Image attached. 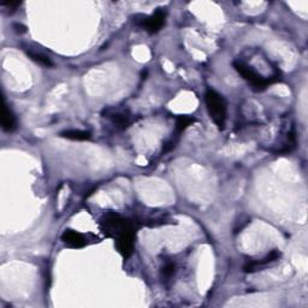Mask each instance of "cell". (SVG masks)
<instances>
[{"instance_id":"1","label":"cell","mask_w":308,"mask_h":308,"mask_svg":"<svg viewBox=\"0 0 308 308\" xmlns=\"http://www.w3.org/2000/svg\"><path fill=\"white\" fill-rule=\"evenodd\" d=\"M205 103L208 115L214 124L219 129H224L226 120V102L216 90L208 89L205 95Z\"/></svg>"},{"instance_id":"13","label":"cell","mask_w":308,"mask_h":308,"mask_svg":"<svg viewBox=\"0 0 308 308\" xmlns=\"http://www.w3.org/2000/svg\"><path fill=\"white\" fill-rule=\"evenodd\" d=\"M173 272H175V265L169 262V264H166L165 266H164L163 274L165 277H171L173 274Z\"/></svg>"},{"instance_id":"9","label":"cell","mask_w":308,"mask_h":308,"mask_svg":"<svg viewBox=\"0 0 308 308\" xmlns=\"http://www.w3.org/2000/svg\"><path fill=\"white\" fill-rule=\"evenodd\" d=\"M60 136L74 141H86L90 138V133L83 130H65L60 133Z\"/></svg>"},{"instance_id":"12","label":"cell","mask_w":308,"mask_h":308,"mask_svg":"<svg viewBox=\"0 0 308 308\" xmlns=\"http://www.w3.org/2000/svg\"><path fill=\"white\" fill-rule=\"evenodd\" d=\"M110 117L111 120H112V122L115 123L116 125H118V127H125V125L128 124L127 116L120 115V113H113V115H111Z\"/></svg>"},{"instance_id":"3","label":"cell","mask_w":308,"mask_h":308,"mask_svg":"<svg viewBox=\"0 0 308 308\" xmlns=\"http://www.w3.org/2000/svg\"><path fill=\"white\" fill-rule=\"evenodd\" d=\"M234 67L236 69V71L241 75L244 80L248 81L252 86H253L254 89L257 90H262L267 87L269 85H271L274 82L272 78H265L262 77L259 72H257L256 70L252 67L247 65L243 62H235Z\"/></svg>"},{"instance_id":"4","label":"cell","mask_w":308,"mask_h":308,"mask_svg":"<svg viewBox=\"0 0 308 308\" xmlns=\"http://www.w3.org/2000/svg\"><path fill=\"white\" fill-rule=\"evenodd\" d=\"M140 19L137 17H135V23L137 26H140L143 29L147 30L150 34H155L159 30L161 29L165 23V12L161 11V10H158L155 11L152 16H138Z\"/></svg>"},{"instance_id":"7","label":"cell","mask_w":308,"mask_h":308,"mask_svg":"<svg viewBox=\"0 0 308 308\" xmlns=\"http://www.w3.org/2000/svg\"><path fill=\"white\" fill-rule=\"evenodd\" d=\"M1 125L2 129L5 131H14L16 129V118H15L12 111L7 107V105L2 100V106H1Z\"/></svg>"},{"instance_id":"2","label":"cell","mask_w":308,"mask_h":308,"mask_svg":"<svg viewBox=\"0 0 308 308\" xmlns=\"http://www.w3.org/2000/svg\"><path fill=\"white\" fill-rule=\"evenodd\" d=\"M100 224H102V229L105 234L116 237V239L124 234V232L134 230L133 226L128 221H125L122 217L115 213H108L103 216V218L100 221Z\"/></svg>"},{"instance_id":"11","label":"cell","mask_w":308,"mask_h":308,"mask_svg":"<svg viewBox=\"0 0 308 308\" xmlns=\"http://www.w3.org/2000/svg\"><path fill=\"white\" fill-rule=\"evenodd\" d=\"M28 54H29V57L32 58L33 60H35L36 63H39L40 65H44V67L49 68V67H52L53 63L51 62V59H50L47 55L42 54V53H37V52H28Z\"/></svg>"},{"instance_id":"6","label":"cell","mask_w":308,"mask_h":308,"mask_svg":"<svg viewBox=\"0 0 308 308\" xmlns=\"http://www.w3.org/2000/svg\"><path fill=\"white\" fill-rule=\"evenodd\" d=\"M62 241L71 248H82L86 244V240L82 234L74 230H67L62 235Z\"/></svg>"},{"instance_id":"8","label":"cell","mask_w":308,"mask_h":308,"mask_svg":"<svg viewBox=\"0 0 308 308\" xmlns=\"http://www.w3.org/2000/svg\"><path fill=\"white\" fill-rule=\"evenodd\" d=\"M279 257H281V253H278V252H277V251L271 252V253H270L269 256L265 257V259H262L261 261H256V262H252V264H251V262H249L248 265H246V266H244V271H246V272H253V271H256V270H257L259 266H262V265H266V264H269V262L274 261V260L278 259Z\"/></svg>"},{"instance_id":"5","label":"cell","mask_w":308,"mask_h":308,"mask_svg":"<svg viewBox=\"0 0 308 308\" xmlns=\"http://www.w3.org/2000/svg\"><path fill=\"white\" fill-rule=\"evenodd\" d=\"M134 237H135V232H134V230L124 232V234L117 237L118 252H120V256L124 257V259H128V257L133 254Z\"/></svg>"},{"instance_id":"14","label":"cell","mask_w":308,"mask_h":308,"mask_svg":"<svg viewBox=\"0 0 308 308\" xmlns=\"http://www.w3.org/2000/svg\"><path fill=\"white\" fill-rule=\"evenodd\" d=\"M14 27L16 28V32H19V33H24V32H26V27L21 26V24H15Z\"/></svg>"},{"instance_id":"10","label":"cell","mask_w":308,"mask_h":308,"mask_svg":"<svg viewBox=\"0 0 308 308\" xmlns=\"http://www.w3.org/2000/svg\"><path fill=\"white\" fill-rule=\"evenodd\" d=\"M194 122H195V120L189 117V116H181L177 118V122H176V130H177V133H182L187 128L190 127Z\"/></svg>"}]
</instances>
